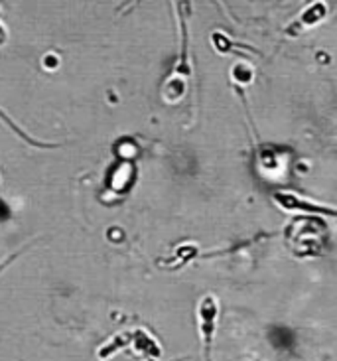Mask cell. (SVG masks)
<instances>
[{
    "instance_id": "5b68a950",
    "label": "cell",
    "mask_w": 337,
    "mask_h": 361,
    "mask_svg": "<svg viewBox=\"0 0 337 361\" xmlns=\"http://www.w3.org/2000/svg\"><path fill=\"white\" fill-rule=\"evenodd\" d=\"M183 93H185V81L180 75H173V78L168 79L164 89H162V97L168 103H178L183 97Z\"/></svg>"
},
{
    "instance_id": "277c9868",
    "label": "cell",
    "mask_w": 337,
    "mask_h": 361,
    "mask_svg": "<svg viewBox=\"0 0 337 361\" xmlns=\"http://www.w3.org/2000/svg\"><path fill=\"white\" fill-rule=\"evenodd\" d=\"M130 336H133V332H121L116 334V336H113L111 338V342L103 343L101 348H99V352H97V355H99V360H109V357H113L116 352H121V350H125V348H128L130 345Z\"/></svg>"
},
{
    "instance_id": "30bf717a",
    "label": "cell",
    "mask_w": 337,
    "mask_h": 361,
    "mask_svg": "<svg viewBox=\"0 0 337 361\" xmlns=\"http://www.w3.org/2000/svg\"><path fill=\"white\" fill-rule=\"evenodd\" d=\"M0 184H2V178H0Z\"/></svg>"
},
{
    "instance_id": "7a4b0ae2",
    "label": "cell",
    "mask_w": 337,
    "mask_h": 361,
    "mask_svg": "<svg viewBox=\"0 0 337 361\" xmlns=\"http://www.w3.org/2000/svg\"><path fill=\"white\" fill-rule=\"evenodd\" d=\"M135 178H136L135 164H133L128 158H123V160H121V164H115L113 170L109 172L106 185H109L115 194L123 195L133 188V184H135Z\"/></svg>"
},
{
    "instance_id": "ba28073f",
    "label": "cell",
    "mask_w": 337,
    "mask_h": 361,
    "mask_svg": "<svg viewBox=\"0 0 337 361\" xmlns=\"http://www.w3.org/2000/svg\"><path fill=\"white\" fill-rule=\"evenodd\" d=\"M44 68L49 69V71H54V69H58L59 68V58L56 56V54H48L46 58H44Z\"/></svg>"
},
{
    "instance_id": "8992f818",
    "label": "cell",
    "mask_w": 337,
    "mask_h": 361,
    "mask_svg": "<svg viewBox=\"0 0 337 361\" xmlns=\"http://www.w3.org/2000/svg\"><path fill=\"white\" fill-rule=\"evenodd\" d=\"M326 14H328V6H326V2H316V4H312L302 16H300V22L304 24V26H316L318 22L326 18Z\"/></svg>"
},
{
    "instance_id": "52a82bcc",
    "label": "cell",
    "mask_w": 337,
    "mask_h": 361,
    "mask_svg": "<svg viewBox=\"0 0 337 361\" xmlns=\"http://www.w3.org/2000/svg\"><path fill=\"white\" fill-rule=\"evenodd\" d=\"M233 81L239 83V85H249L252 81V69L247 66V63H237L233 66Z\"/></svg>"
},
{
    "instance_id": "9c48e42d",
    "label": "cell",
    "mask_w": 337,
    "mask_h": 361,
    "mask_svg": "<svg viewBox=\"0 0 337 361\" xmlns=\"http://www.w3.org/2000/svg\"><path fill=\"white\" fill-rule=\"evenodd\" d=\"M6 39H8V34H6V28L2 26V22H0V46H4Z\"/></svg>"
},
{
    "instance_id": "6da1fadb",
    "label": "cell",
    "mask_w": 337,
    "mask_h": 361,
    "mask_svg": "<svg viewBox=\"0 0 337 361\" xmlns=\"http://www.w3.org/2000/svg\"><path fill=\"white\" fill-rule=\"evenodd\" d=\"M217 300L213 296H205L200 308H197V318H200V332H202L203 343H205V353L209 355V348L213 342V332H215V320H217Z\"/></svg>"
},
{
    "instance_id": "3957f363",
    "label": "cell",
    "mask_w": 337,
    "mask_h": 361,
    "mask_svg": "<svg viewBox=\"0 0 337 361\" xmlns=\"http://www.w3.org/2000/svg\"><path fill=\"white\" fill-rule=\"evenodd\" d=\"M130 348H133L138 355L148 357L150 361L158 360V357L162 355V350H160L158 342H156L154 338L146 332V330H140V328L135 330L133 336H130Z\"/></svg>"
}]
</instances>
